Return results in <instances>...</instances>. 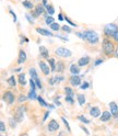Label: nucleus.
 I'll return each instance as SVG.
<instances>
[{
    "label": "nucleus",
    "mask_w": 118,
    "mask_h": 136,
    "mask_svg": "<svg viewBox=\"0 0 118 136\" xmlns=\"http://www.w3.org/2000/svg\"><path fill=\"white\" fill-rule=\"evenodd\" d=\"M83 35H84V40H86L91 44H96L98 42V35L94 31H85L83 33Z\"/></svg>",
    "instance_id": "1"
},
{
    "label": "nucleus",
    "mask_w": 118,
    "mask_h": 136,
    "mask_svg": "<svg viewBox=\"0 0 118 136\" xmlns=\"http://www.w3.org/2000/svg\"><path fill=\"white\" fill-rule=\"evenodd\" d=\"M103 51L105 52L106 55H110L114 52V44L109 40H104L103 42Z\"/></svg>",
    "instance_id": "2"
},
{
    "label": "nucleus",
    "mask_w": 118,
    "mask_h": 136,
    "mask_svg": "<svg viewBox=\"0 0 118 136\" xmlns=\"http://www.w3.org/2000/svg\"><path fill=\"white\" fill-rule=\"evenodd\" d=\"M104 32L106 35H111L114 36L115 33L118 32V26L116 24H114V23H110V24H107L106 26H105L104 29Z\"/></svg>",
    "instance_id": "3"
},
{
    "label": "nucleus",
    "mask_w": 118,
    "mask_h": 136,
    "mask_svg": "<svg viewBox=\"0 0 118 136\" xmlns=\"http://www.w3.org/2000/svg\"><path fill=\"white\" fill-rule=\"evenodd\" d=\"M55 53L56 55L60 56V57H69V56H71V52L65 47H58L55 51Z\"/></svg>",
    "instance_id": "4"
},
{
    "label": "nucleus",
    "mask_w": 118,
    "mask_h": 136,
    "mask_svg": "<svg viewBox=\"0 0 118 136\" xmlns=\"http://www.w3.org/2000/svg\"><path fill=\"white\" fill-rule=\"evenodd\" d=\"M3 100H5L8 104H12L14 102V95L11 91H6L3 94Z\"/></svg>",
    "instance_id": "5"
},
{
    "label": "nucleus",
    "mask_w": 118,
    "mask_h": 136,
    "mask_svg": "<svg viewBox=\"0 0 118 136\" xmlns=\"http://www.w3.org/2000/svg\"><path fill=\"white\" fill-rule=\"evenodd\" d=\"M47 128H48L49 132H55V131H57L58 128H59V124L55 120H51L50 122H49Z\"/></svg>",
    "instance_id": "6"
},
{
    "label": "nucleus",
    "mask_w": 118,
    "mask_h": 136,
    "mask_svg": "<svg viewBox=\"0 0 118 136\" xmlns=\"http://www.w3.org/2000/svg\"><path fill=\"white\" fill-rule=\"evenodd\" d=\"M109 108H110V113L111 115H114L115 118H118V107L115 102H110L109 103Z\"/></svg>",
    "instance_id": "7"
},
{
    "label": "nucleus",
    "mask_w": 118,
    "mask_h": 136,
    "mask_svg": "<svg viewBox=\"0 0 118 136\" xmlns=\"http://www.w3.org/2000/svg\"><path fill=\"white\" fill-rule=\"evenodd\" d=\"M14 120L16 122H22L23 121V109L22 108H19L16 110L15 114H14Z\"/></svg>",
    "instance_id": "8"
},
{
    "label": "nucleus",
    "mask_w": 118,
    "mask_h": 136,
    "mask_svg": "<svg viewBox=\"0 0 118 136\" xmlns=\"http://www.w3.org/2000/svg\"><path fill=\"white\" fill-rule=\"evenodd\" d=\"M70 84L72 85V86H79L81 84V79H80V77H79L78 75H73L72 77L70 78Z\"/></svg>",
    "instance_id": "9"
},
{
    "label": "nucleus",
    "mask_w": 118,
    "mask_h": 136,
    "mask_svg": "<svg viewBox=\"0 0 118 136\" xmlns=\"http://www.w3.org/2000/svg\"><path fill=\"white\" fill-rule=\"evenodd\" d=\"M88 63H90V57H87V56H85V57H82L79 59L78 62V66H80V67H82V66H86Z\"/></svg>",
    "instance_id": "10"
},
{
    "label": "nucleus",
    "mask_w": 118,
    "mask_h": 136,
    "mask_svg": "<svg viewBox=\"0 0 118 136\" xmlns=\"http://www.w3.org/2000/svg\"><path fill=\"white\" fill-rule=\"evenodd\" d=\"M39 67H41L42 71L44 72L45 75H49V66H47L44 62H39Z\"/></svg>",
    "instance_id": "11"
},
{
    "label": "nucleus",
    "mask_w": 118,
    "mask_h": 136,
    "mask_svg": "<svg viewBox=\"0 0 118 136\" xmlns=\"http://www.w3.org/2000/svg\"><path fill=\"white\" fill-rule=\"evenodd\" d=\"M110 118H111V113H110V112L105 111V112H103V114L101 115V121L102 122H107Z\"/></svg>",
    "instance_id": "12"
},
{
    "label": "nucleus",
    "mask_w": 118,
    "mask_h": 136,
    "mask_svg": "<svg viewBox=\"0 0 118 136\" xmlns=\"http://www.w3.org/2000/svg\"><path fill=\"white\" fill-rule=\"evenodd\" d=\"M90 114H91V116H93V118H98L101 115V110L98 108H92L90 111Z\"/></svg>",
    "instance_id": "13"
},
{
    "label": "nucleus",
    "mask_w": 118,
    "mask_h": 136,
    "mask_svg": "<svg viewBox=\"0 0 118 136\" xmlns=\"http://www.w3.org/2000/svg\"><path fill=\"white\" fill-rule=\"evenodd\" d=\"M26 61V54L24 51H20L19 53V59H18V63L19 64H23Z\"/></svg>",
    "instance_id": "14"
},
{
    "label": "nucleus",
    "mask_w": 118,
    "mask_h": 136,
    "mask_svg": "<svg viewBox=\"0 0 118 136\" xmlns=\"http://www.w3.org/2000/svg\"><path fill=\"white\" fill-rule=\"evenodd\" d=\"M36 31H37L39 34H42V35H45V36H52V33L49 32V31H47V30H45V29L37 28V29H36Z\"/></svg>",
    "instance_id": "15"
},
{
    "label": "nucleus",
    "mask_w": 118,
    "mask_h": 136,
    "mask_svg": "<svg viewBox=\"0 0 118 136\" xmlns=\"http://www.w3.org/2000/svg\"><path fill=\"white\" fill-rule=\"evenodd\" d=\"M70 71H71V74H72V75H78L79 72H80V69H79L78 66L71 65V66H70Z\"/></svg>",
    "instance_id": "16"
},
{
    "label": "nucleus",
    "mask_w": 118,
    "mask_h": 136,
    "mask_svg": "<svg viewBox=\"0 0 118 136\" xmlns=\"http://www.w3.org/2000/svg\"><path fill=\"white\" fill-rule=\"evenodd\" d=\"M64 69H65V64H64V62H58L57 63V68H56V70H57L58 72H62L64 71Z\"/></svg>",
    "instance_id": "17"
},
{
    "label": "nucleus",
    "mask_w": 118,
    "mask_h": 136,
    "mask_svg": "<svg viewBox=\"0 0 118 136\" xmlns=\"http://www.w3.org/2000/svg\"><path fill=\"white\" fill-rule=\"evenodd\" d=\"M39 53H41V55L44 58H48V51L45 47H43V46L42 47H39Z\"/></svg>",
    "instance_id": "18"
},
{
    "label": "nucleus",
    "mask_w": 118,
    "mask_h": 136,
    "mask_svg": "<svg viewBox=\"0 0 118 136\" xmlns=\"http://www.w3.org/2000/svg\"><path fill=\"white\" fill-rule=\"evenodd\" d=\"M8 85L10 86V87H14V86L16 85V84H15V78H14V76H11L10 78H8Z\"/></svg>",
    "instance_id": "19"
},
{
    "label": "nucleus",
    "mask_w": 118,
    "mask_h": 136,
    "mask_svg": "<svg viewBox=\"0 0 118 136\" xmlns=\"http://www.w3.org/2000/svg\"><path fill=\"white\" fill-rule=\"evenodd\" d=\"M78 101H79V103H80V105H84V103H85L84 94H78Z\"/></svg>",
    "instance_id": "20"
},
{
    "label": "nucleus",
    "mask_w": 118,
    "mask_h": 136,
    "mask_svg": "<svg viewBox=\"0 0 118 136\" xmlns=\"http://www.w3.org/2000/svg\"><path fill=\"white\" fill-rule=\"evenodd\" d=\"M30 74H31L32 79H35V80H36V79H38V78H37V72H36V70H35L34 68H31V69H30Z\"/></svg>",
    "instance_id": "21"
},
{
    "label": "nucleus",
    "mask_w": 118,
    "mask_h": 136,
    "mask_svg": "<svg viewBox=\"0 0 118 136\" xmlns=\"http://www.w3.org/2000/svg\"><path fill=\"white\" fill-rule=\"evenodd\" d=\"M19 80H20V84H21L22 86H24L26 85V81H25V76L21 74V75H19Z\"/></svg>",
    "instance_id": "22"
},
{
    "label": "nucleus",
    "mask_w": 118,
    "mask_h": 136,
    "mask_svg": "<svg viewBox=\"0 0 118 136\" xmlns=\"http://www.w3.org/2000/svg\"><path fill=\"white\" fill-rule=\"evenodd\" d=\"M28 98L31 99V100H35V99H37L36 93H35V90H32L31 89V91H30V93H28Z\"/></svg>",
    "instance_id": "23"
},
{
    "label": "nucleus",
    "mask_w": 118,
    "mask_h": 136,
    "mask_svg": "<svg viewBox=\"0 0 118 136\" xmlns=\"http://www.w3.org/2000/svg\"><path fill=\"white\" fill-rule=\"evenodd\" d=\"M65 91H66V93H67V95H70V97H73V91H72V89L71 88H69V87H66L65 88Z\"/></svg>",
    "instance_id": "24"
},
{
    "label": "nucleus",
    "mask_w": 118,
    "mask_h": 136,
    "mask_svg": "<svg viewBox=\"0 0 118 136\" xmlns=\"http://www.w3.org/2000/svg\"><path fill=\"white\" fill-rule=\"evenodd\" d=\"M36 12H37L38 14H43V13L45 12V10H44V8H43L42 6H37L36 7Z\"/></svg>",
    "instance_id": "25"
},
{
    "label": "nucleus",
    "mask_w": 118,
    "mask_h": 136,
    "mask_svg": "<svg viewBox=\"0 0 118 136\" xmlns=\"http://www.w3.org/2000/svg\"><path fill=\"white\" fill-rule=\"evenodd\" d=\"M23 6H24L26 9H32L33 8V5L30 1H23Z\"/></svg>",
    "instance_id": "26"
},
{
    "label": "nucleus",
    "mask_w": 118,
    "mask_h": 136,
    "mask_svg": "<svg viewBox=\"0 0 118 136\" xmlns=\"http://www.w3.org/2000/svg\"><path fill=\"white\" fill-rule=\"evenodd\" d=\"M49 63H50V67H51V70H56V68H57V65L55 64V61L54 59H49Z\"/></svg>",
    "instance_id": "27"
},
{
    "label": "nucleus",
    "mask_w": 118,
    "mask_h": 136,
    "mask_svg": "<svg viewBox=\"0 0 118 136\" xmlns=\"http://www.w3.org/2000/svg\"><path fill=\"white\" fill-rule=\"evenodd\" d=\"M50 29L54 30V31H58V30L60 29V26H59L58 23H52V24L50 25Z\"/></svg>",
    "instance_id": "28"
},
{
    "label": "nucleus",
    "mask_w": 118,
    "mask_h": 136,
    "mask_svg": "<svg viewBox=\"0 0 118 136\" xmlns=\"http://www.w3.org/2000/svg\"><path fill=\"white\" fill-rule=\"evenodd\" d=\"M46 23H47L48 25H51L52 23H55L54 22V18H51V16H47V18H46Z\"/></svg>",
    "instance_id": "29"
},
{
    "label": "nucleus",
    "mask_w": 118,
    "mask_h": 136,
    "mask_svg": "<svg viewBox=\"0 0 118 136\" xmlns=\"http://www.w3.org/2000/svg\"><path fill=\"white\" fill-rule=\"evenodd\" d=\"M37 100H38V102H39V104L43 105V107H47V105H48V104L44 101V99L41 98V97H38V98H37Z\"/></svg>",
    "instance_id": "30"
},
{
    "label": "nucleus",
    "mask_w": 118,
    "mask_h": 136,
    "mask_svg": "<svg viewBox=\"0 0 118 136\" xmlns=\"http://www.w3.org/2000/svg\"><path fill=\"white\" fill-rule=\"evenodd\" d=\"M9 123H10V126H11L12 128H14L15 124H16V121L14 120V119H9Z\"/></svg>",
    "instance_id": "31"
},
{
    "label": "nucleus",
    "mask_w": 118,
    "mask_h": 136,
    "mask_svg": "<svg viewBox=\"0 0 118 136\" xmlns=\"http://www.w3.org/2000/svg\"><path fill=\"white\" fill-rule=\"evenodd\" d=\"M47 11L49 14H54L55 13V9H54V7H51V6H47Z\"/></svg>",
    "instance_id": "32"
},
{
    "label": "nucleus",
    "mask_w": 118,
    "mask_h": 136,
    "mask_svg": "<svg viewBox=\"0 0 118 136\" xmlns=\"http://www.w3.org/2000/svg\"><path fill=\"white\" fill-rule=\"evenodd\" d=\"M26 100V97L24 94H20V97H19V99H18V101L20 102V103H22V102H24Z\"/></svg>",
    "instance_id": "33"
},
{
    "label": "nucleus",
    "mask_w": 118,
    "mask_h": 136,
    "mask_svg": "<svg viewBox=\"0 0 118 136\" xmlns=\"http://www.w3.org/2000/svg\"><path fill=\"white\" fill-rule=\"evenodd\" d=\"M78 119H79V120H80L81 122H84V123H85V124L90 123V121H88V120H86V119H85L84 116H82V115H80V116H78Z\"/></svg>",
    "instance_id": "34"
},
{
    "label": "nucleus",
    "mask_w": 118,
    "mask_h": 136,
    "mask_svg": "<svg viewBox=\"0 0 118 136\" xmlns=\"http://www.w3.org/2000/svg\"><path fill=\"white\" fill-rule=\"evenodd\" d=\"M61 120L64 121L65 125H66V126H67V128H68V131L70 132V127H69V123H68V122H67V120H66V118H65V116H61Z\"/></svg>",
    "instance_id": "35"
},
{
    "label": "nucleus",
    "mask_w": 118,
    "mask_h": 136,
    "mask_svg": "<svg viewBox=\"0 0 118 136\" xmlns=\"http://www.w3.org/2000/svg\"><path fill=\"white\" fill-rule=\"evenodd\" d=\"M66 101L70 104L73 103V99H72V97H70V95H67V97H66Z\"/></svg>",
    "instance_id": "36"
},
{
    "label": "nucleus",
    "mask_w": 118,
    "mask_h": 136,
    "mask_svg": "<svg viewBox=\"0 0 118 136\" xmlns=\"http://www.w3.org/2000/svg\"><path fill=\"white\" fill-rule=\"evenodd\" d=\"M0 131H1V132H5V131H6V127H5V123H3L2 121L0 122Z\"/></svg>",
    "instance_id": "37"
},
{
    "label": "nucleus",
    "mask_w": 118,
    "mask_h": 136,
    "mask_svg": "<svg viewBox=\"0 0 118 136\" xmlns=\"http://www.w3.org/2000/svg\"><path fill=\"white\" fill-rule=\"evenodd\" d=\"M62 30H64L65 32H68V33H70V32H71L70 28H69V26H67V25H64V26H62Z\"/></svg>",
    "instance_id": "38"
},
{
    "label": "nucleus",
    "mask_w": 118,
    "mask_h": 136,
    "mask_svg": "<svg viewBox=\"0 0 118 136\" xmlns=\"http://www.w3.org/2000/svg\"><path fill=\"white\" fill-rule=\"evenodd\" d=\"M30 84H31V89H32V90H35V82H34V80H33V79H31Z\"/></svg>",
    "instance_id": "39"
},
{
    "label": "nucleus",
    "mask_w": 118,
    "mask_h": 136,
    "mask_svg": "<svg viewBox=\"0 0 118 136\" xmlns=\"http://www.w3.org/2000/svg\"><path fill=\"white\" fill-rule=\"evenodd\" d=\"M35 81H36V86H37L38 88H42V84H41V81H39L38 79H36Z\"/></svg>",
    "instance_id": "40"
},
{
    "label": "nucleus",
    "mask_w": 118,
    "mask_h": 136,
    "mask_svg": "<svg viewBox=\"0 0 118 136\" xmlns=\"http://www.w3.org/2000/svg\"><path fill=\"white\" fill-rule=\"evenodd\" d=\"M55 81H56V78H50L49 79V84L50 85H55Z\"/></svg>",
    "instance_id": "41"
},
{
    "label": "nucleus",
    "mask_w": 118,
    "mask_h": 136,
    "mask_svg": "<svg viewBox=\"0 0 118 136\" xmlns=\"http://www.w3.org/2000/svg\"><path fill=\"white\" fill-rule=\"evenodd\" d=\"M87 87H88V84H87V82H84V85H82V86H81V88H82V89H86Z\"/></svg>",
    "instance_id": "42"
},
{
    "label": "nucleus",
    "mask_w": 118,
    "mask_h": 136,
    "mask_svg": "<svg viewBox=\"0 0 118 136\" xmlns=\"http://www.w3.org/2000/svg\"><path fill=\"white\" fill-rule=\"evenodd\" d=\"M114 38H115V40H116V41L118 42V32H116V33H115V35H114Z\"/></svg>",
    "instance_id": "43"
},
{
    "label": "nucleus",
    "mask_w": 118,
    "mask_h": 136,
    "mask_svg": "<svg viewBox=\"0 0 118 136\" xmlns=\"http://www.w3.org/2000/svg\"><path fill=\"white\" fill-rule=\"evenodd\" d=\"M58 136H67V135H66V133H65V132H60V133H59V135Z\"/></svg>",
    "instance_id": "44"
},
{
    "label": "nucleus",
    "mask_w": 118,
    "mask_h": 136,
    "mask_svg": "<svg viewBox=\"0 0 118 136\" xmlns=\"http://www.w3.org/2000/svg\"><path fill=\"white\" fill-rule=\"evenodd\" d=\"M101 63H103V61H101V59H98V61H96V63H95V65H98V64H101Z\"/></svg>",
    "instance_id": "45"
},
{
    "label": "nucleus",
    "mask_w": 118,
    "mask_h": 136,
    "mask_svg": "<svg viewBox=\"0 0 118 136\" xmlns=\"http://www.w3.org/2000/svg\"><path fill=\"white\" fill-rule=\"evenodd\" d=\"M48 114H49V112H47V113H46V114H45V116H44V119H43V120H44V121H45V120H46V119H47V116H48Z\"/></svg>",
    "instance_id": "46"
},
{
    "label": "nucleus",
    "mask_w": 118,
    "mask_h": 136,
    "mask_svg": "<svg viewBox=\"0 0 118 136\" xmlns=\"http://www.w3.org/2000/svg\"><path fill=\"white\" fill-rule=\"evenodd\" d=\"M82 130H83L84 132H85V133H86V134H88V131L86 130V128H85V127H82Z\"/></svg>",
    "instance_id": "47"
},
{
    "label": "nucleus",
    "mask_w": 118,
    "mask_h": 136,
    "mask_svg": "<svg viewBox=\"0 0 118 136\" xmlns=\"http://www.w3.org/2000/svg\"><path fill=\"white\" fill-rule=\"evenodd\" d=\"M43 3H44V6H47V1L46 0H43Z\"/></svg>",
    "instance_id": "48"
},
{
    "label": "nucleus",
    "mask_w": 118,
    "mask_h": 136,
    "mask_svg": "<svg viewBox=\"0 0 118 136\" xmlns=\"http://www.w3.org/2000/svg\"><path fill=\"white\" fill-rule=\"evenodd\" d=\"M116 54H117V56H118V47H117V51H116Z\"/></svg>",
    "instance_id": "49"
}]
</instances>
